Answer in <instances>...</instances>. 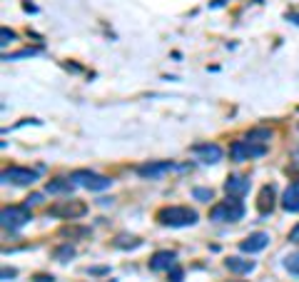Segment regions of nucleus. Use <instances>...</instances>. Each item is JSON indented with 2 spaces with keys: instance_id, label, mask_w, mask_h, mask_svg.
Here are the masks:
<instances>
[{
  "instance_id": "nucleus-17",
  "label": "nucleus",
  "mask_w": 299,
  "mask_h": 282,
  "mask_svg": "<svg viewBox=\"0 0 299 282\" xmlns=\"http://www.w3.org/2000/svg\"><path fill=\"white\" fill-rule=\"evenodd\" d=\"M247 140L260 143V145H267V143L272 140V130H267V128H254V130L247 132Z\"/></svg>"
},
{
  "instance_id": "nucleus-19",
  "label": "nucleus",
  "mask_w": 299,
  "mask_h": 282,
  "mask_svg": "<svg viewBox=\"0 0 299 282\" xmlns=\"http://www.w3.org/2000/svg\"><path fill=\"white\" fill-rule=\"evenodd\" d=\"M284 267L292 272V275H299V252H292L284 257Z\"/></svg>"
},
{
  "instance_id": "nucleus-5",
  "label": "nucleus",
  "mask_w": 299,
  "mask_h": 282,
  "mask_svg": "<svg viewBox=\"0 0 299 282\" xmlns=\"http://www.w3.org/2000/svg\"><path fill=\"white\" fill-rule=\"evenodd\" d=\"M3 227L5 230H10V232H15L20 227H25L30 220H33V215H30V210L28 205H13V207H3Z\"/></svg>"
},
{
  "instance_id": "nucleus-23",
  "label": "nucleus",
  "mask_w": 299,
  "mask_h": 282,
  "mask_svg": "<svg viewBox=\"0 0 299 282\" xmlns=\"http://www.w3.org/2000/svg\"><path fill=\"white\" fill-rule=\"evenodd\" d=\"M37 50H33V48H25V50H20V53H13V55H5L3 60H18V57H33Z\"/></svg>"
},
{
  "instance_id": "nucleus-4",
  "label": "nucleus",
  "mask_w": 299,
  "mask_h": 282,
  "mask_svg": "<svg viewBox=\"0 0 299 282\" xmlns=\"http://www.w3.org/2000/svg\"><path fill=\"white\" fill-rule=\"evenodd\" d=\"M267 152V145H260V143H252V140H234L229 145V157L234 163H247V160H254V157H262Z\"/></svg>"
},
{
  "instance_id": "nucleus-1",
  "label": "nucleus",
  "mask_w": 299,
  "mask_h": 282,
  "mask_svg": "<svg viewBox=\"0 0 299 282\" xmlns=\"http://www.w3.org/2000/svg\"><path fill=\"white\" fill-rule=\"evenodd\" d=\"M157 223L165 227H189L197 223V212L185 205H169L157 210Z\"/></svg>"
},
{
  "instance_id": "nucleus-10",
  "label": "nucleus",
  "mask_w": 299,
  "mask_h": 282,
  "mask_svg": "<svg viewBox=\"0 0 299 282\" xmlns=\"http://www.w3.org/2000/svg\"><path fill=\"white\" fill-rule=\"evenodd\" d=\"M267 245H269V235H267V232H252L247 240L240 243V250H242V252H249V255H254V252H262Z\"/></svg>"
},
{
  "instance_id": "nucleus-25",
  "label": "nucleus",
  "mask_w": 299,
  "mask_h": 282,
  "mask_svg": "<svg viewBox=\"0 0 299 282\" xmlns=\"http://www.w3.org/2000/svg\"><path fill=\"white\" fill-rule=\"evenodd\" d=\"M37 203H42V195H40V192H33V195L28 197V203H25V205L30 207V205H37Z\"/></svg>"
},
{
  "instance_id": "nucleus-22",
  "label": "nucleus",
  "mask_w": 299,
  "mask_h": 282,
  "mask_svg": "<svg viewBox=\"0 0 299 282\" xmlns=\"http://www.w3.org/2000/svg\"><path fill=\"white\" fill-rule=\"evenodd\" d=\"M167 275H169V282H182V277H185L182 267H177V265H172V267H169Z\"/></svg>"
},
{
  "instance_id": "nucleus-18",
  "label": "nucleus",
  "mask_w": 299,
  "mask_h": 282,
  "mask_svg": "<svg viewBox=\"0 0 299 282\" xmlns=\"http://www.w3.org/2000/svg\"><path fill=\"white\" fill-rule=\"evenodd\" d=\"M142 245V240H137V237H127V235H120L117 240H115V247H122V250H135V247H140Z\"/></svg>"
},
{
  "instance_id": "nucleus-7",
  "label": "nucleus",
  "mask_w": 299,
  "mask_h": 282,
  "mask_svg": "<svg viewBox=\"0 0 299 282\" xmlns=\"http://www.w3.org/2000/svg\"><path fill=\"white\" fill-rule=\"evenodd\" d=\"M37 180V172L30 168H5L3 170V183L5 185H20V188H25V185H33Z\"/></svg>"
},
{
  "instance_id": "nucleus-12",
  "label": "nucleus",
  "mask_w": 299,
  "mask_h": 282,
  "mask_svg": "<svg viewBox=\"0 0 299 282\" xmlns=\"http://www.w3.org/2000/svg\"><path fill=\"white\" fill-rule=\"evenodd\" d=\"M177 260V255L172 252V250H160V252H155L152 257H150V270H155V272H160V270H169L172 265Z\"/></svg>"
},
{
  "instance_id": "nucleus-9",
  "label": "nucleus",
  "mask_w": 299,
  "mask_h": 282,
  "mask_svg": "<svg viewBox=\"0 0 299 282\" xmlns=\"http://www.w3.org/2000/svg\"><path fill=\"white\" fill-rule=\"evenodd\" d=\"M192 152L197 155V160L200 163H205V165H215V163H220L222 160V148L217 145V143H200V145H195Z\"/></svg>"
},
{
  "instance_id": "nucleus-27",
  "label": "nucleus",
  "mask_w": 299,
  "mask_h": 282,
  "mask_svg": "<svg viewBox=\"0 0 299 282\" xmlns=\"http://www.w3.org/2000/svg\"><path fill=\"white\" fill-rule=\"evenodd\" d=\"M35 282H53V275H37Z\"/></svg>"
},
{
  "instance_id": "nucleus-2",
  "label": "nucleus",
  "mask_w": 299,
  "mask_h": 282,
  "mask_svg": "<svg viewBox=\"0 0 299 282\" xmlns=\"http://www.w3.org/2000/svg\"><path fill=\"white\" fill-rule=\"evenodd\" d=\"M242 217H244L242 197H234V195H227V200L217 203L209 210V220L212 223H237Z\"/></svg>"
},
{
  "instance_id": "nucleus-3",
  "label": "nucleus",
  "mask_w": 299,
  "mask_h": 282,
  "mask_svg": "<svg viewBox=\"0 0 299 282\" xmlns=\"http://www.w3.org/2000/svg\"><path fill=\"white\" fill-rule=\"evenodd\" d=\"M70 180L75 185H80V188L90 190V192H100V190H108L112 185V180L108 175H97L93 170H75L70 175Z\"/></svg>"
},
{
  "instance_id": "nucleus-29",
  "label": "nucleus",
  "mask_w": 299,
  "mask_h": 282,
  "mask_svg": "<svg viewBox=\"0 0 299 282\" xmlns=\"http://www.w3.org/2000/svg\"><path fill=\"white\" fill-rule=\"evenodd\" d=\"M13 275H15V270H3V277H5V280H8V277H13Z\"/></svg>"
},
{
  "instance_id": "nucleus-24",
  "label": "nucleus",
  "mask_w": 299,
  "mask_h": 282,
  "mask_svg": "<svg viewBox=\"0 0 299 282\" xmlns=\"http://www.w3.org/2000/svg\"><path fill=\"white\" fill-rule=\"evenodd\" d=\"M13 40H15V33H13V30H8V28H3V40H0V43H3V48H5L8 43H13Z\"/></svg>"
},
{
  "instance_id": "nucleus-20",
  "label": "nucleus",
  "mask_w": 299,
  "mask_h": 282,
  "mask_svg": "<svg viewBox=\"0 0 299 282\" xmlns=\"http://www.w3.org/2000/svg\"><path fill=\"white\" fill-rule=\"evenodd\" d=\"M192 197H195V200H200V203H209V200L215 197V192H212L209 188H195L192 190Z\"/></svg>"
},
{
  "instance_id": "nucleus-8",
  "label": "nucleus",
  "mask_w": 299,
  "mask_h": 282,
  "mask_svg": "<svg viewBox=\"0 0 299 282\" xmlns=\"http://www.w3.org/2000/svg\"><path fill=\"white\" fill-rule=\"evenodd\" d=\"M172 168H175L172 160H150V163L137 165V175L145 177V180H157V177H162V175L169 172Z\"/></svg>"
},
{
  "instance_id": "nucleus-26",
  "label": "nucleus",
  "mask_w": 299,
  "mask_h": 282,
  "mask_svg": "<svg viewBox=\"0 0 299 282\" xmlns=\"http://www.w3.org/2000/svg\"><path fill=\"white\" fill-rule=\"evenodd\" d=\"M289 243L299 245V223H297L294 227H292V232H289Z\"/></svg>"
},
{
  "instance_id": "nucleus-15",
  "label": "nucleus",
  "mask_w": 299,
  "mask_h": 282,
  "mask_svg": "<svg viewBox=\"0 0 299 282\" xmlns=\"http://www.w3.org/2000/svg\"><path fill=\"white\" fill-rule=\"evenodd\" d=\"M224 267L229 270V272H234V275H249L257 265H254V260H242V257H229L227 263H224Z\"/></svg>"
},
{
  "instance_id": "nucleus-13",
  "label": "nucleus",
  "mask_w": 299,
  "mask_h": 282,
  "mask_svg": "<svg viewBox=\"0 0 299 282\" xmlns=\"http://www.w3.org/2000/svg\"><path fill=\"white\" fill-rule=\"evenodd\" d=\"M282 207L287 212H299V183H292L282 195Z\"/></svg>"
},
{
  "instance_id": "nucleus-16",
  "label": "nucleus",
  "mask_w": 299,
  "mask_h": 282,
  "mask_svg": "<svg viewBox=\"0 0 299 282\" xmlns=\"http://www.w3.org/2000/svg\"><path fill=\"white\" fill-rule=\"evenodd\" d=\"M257 207H260L262 215H269V212H272V207H274V188H272V185H264V188H262Z\"/></svg>"
},
{
  "instance_id": "nucleus-11",
  "label": "nucleus",
  "mask_w": 299,
  "mask_h": 282,
  "mask_svg": "<svg viewBox=\"0 0 299 282\" xmlns=\"http://www.w3.org/2000/svg\"><path fill=\"white\" fill-rule=\"evenodd\" d=\"M224 190H227V195L244 197L249 192V177H244V175H229L227 183H224Z\"/></svg>"
},
{
  "instance_id": "nucleus-6",
  "label": "nucleus",
  "mask_w": 299,
  "mask_h": 282,
  "mask_svg": "<svg viewBox=\"0 0 299 282\" xmlns=\"http://www.w3.org/2000/svg\"><path fill=\"white\" fill-rule=\"evenodd\" d=\"M88 212L85 203H77V200H60L53 207H48V215L53 217H62V220H77Z\"/></svg>"
},
{
  "instance_id": "nucleus-21",
  "label": "nucleus",
  "mask_w": 299,
  "mask_h": 282,
  "mask_svg": "<svg viewBox=\"0 0 299 282\" xmlns=\"http://www.w3.org/2000/svg\"><path fill=\"white\" fill-rule=\"evenodd\" d=\"M75 255L73 245H62V247H57L55 250V260H60V263H65V260H70Z\"/></svg>"
},
{
  "instance_id": "nucleus-28",
  "label": "nucleus",
  "mask_w": 299,
  "mask_h": 282,
  "mask_svg": "<svg viewBox=\"0 0 299 282\" xmlns=\"http://www.w3.org/2000/svg\"><path fill=\"white\" fill-rule=\"evenodd\" d=\"M287 20H292L294 25H299V13H287Z\"/></svg>"
},
{
  "instance_id": "nucleus-14",
  "label": "nucleus",
  "mask_w": 299,
  "mask_h": 282,
  "mask_svg": "<svg viewBox=\"0 0 299 282\" xmlns=\"http://www.w3.org/2000/svg\"><path fill=\"white\" fill-rule=\"evenodd\" d=\"M73 188H75V183L70 177H55V180H50L45 185V192H50V195H70Z\"/></svg>"
}]
</instances>
